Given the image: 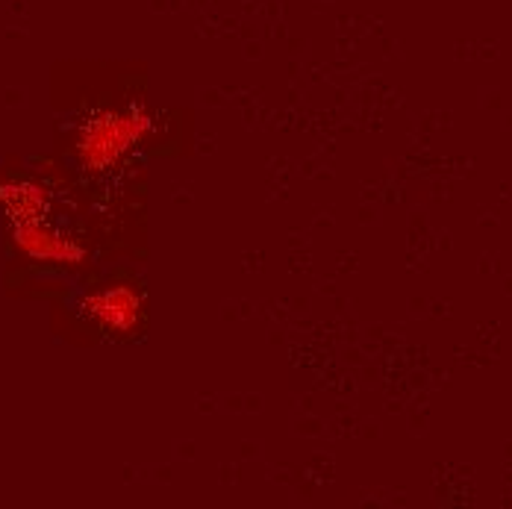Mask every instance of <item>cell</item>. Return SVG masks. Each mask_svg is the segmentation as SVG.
<instances>
[{"label": "cell", "mask_w": 512, "mask_h": 509, "mask_svg": "<svg viewBox=\"0 0 512 509\" xmlns=\"http://www.w3.org/2000/svg\"><path fill=\"white\" fill-rule=\"evenodd\" d=\"M151 130V121L139 109H121V112H98L86 127L80 130V162L89 171H103L115 165L136 142Z\"/></svg>", "instance_id": "6da1fadb"}, {"label": "cell", "mask_w": 512, "mask_h": 509, "mask_svg": "<svg viewBox=\"0 0 512 509\" xmlns=\"http://www.w3.org/2000/svg\"><path fill=\"white\" fill-rule=\"evenodd\" d=\"M12 239H15V245H18L24 254L33 256V259H48V262H68V265H77V262H83V256H86V251H83L74 239H68V236L51 230L45 221H24V224H15V227H12Z\"/></svg>", "instance_id": "7a4b0ae2"}, {"label": "cell", "mask_w": 512, "mask_h": 509, "mask_svg": "<svg viewBox=\"0 0 512 509\" xmlns=\"http://www.w3.org/2000/svg\"><path fill=\"white\" fill-rule=\"evenodd\" d=\"M83 309L89 318H95L106 330L115 333H127L139 324L142 315V298L130 289V286H112L95 292L83 301Z\"/></svg>", "instance_id": "3957f363"}, {"label": "cell", "mask_w": 512, "mask_h": 509, "mask_svg": "<svg viewBox=\"0 0 512 509\" xmlns=\"http://www.w3.org/2000/svg\"><path fill=\"white\" fill-rule=\"evenodd\" d=\"M0 204L9 212L12 224H24V221H42L48 212V198L39 186L24 183V180H12L0 186Z\"/></svg>", "instance_id": "277c9868"}]
</instances>
